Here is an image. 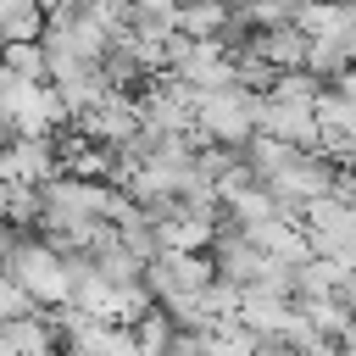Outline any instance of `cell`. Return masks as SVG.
<instances>
[{"mask_svg":"<svg viewBox=\"0 0 356 356\" xmlns=\"http://www.w3.org/2000/svg\"><path fill=\"white\" fill-rule=\"evenodd\" d=\"M256 134H273V139H284V145H295V150L323 145L317 100H278V95H267V100H261V122H256Z\"/></svg>","mask_w":356,"mask_h":356,"instance_id":"277c9868","label":"cell"},{"mask_svg":"<svg viewBox=\"0 0 356 356\" xmlns=\"http://www.w3.org/2000/svg\"><path fill=\"white\" fill-rule=\"evenodd\" d=\"M250 56H261L273 72H295V67L312 61V33L284 17V22H273V28H261V33L250 39Z\"/></svg>","mask_w":356,"mask_h":356,"instance_id":"5b68a950","label":"cell"},{"mask_svg":"<svg viewBox=\"0 0 356 356\" xmlns=\"http://www.w3.org/2000/svg\"><path fill=\"white\" fill-rule=\"evenodd\" d=\"M0 312H6V323H22V317H39L44 306L33 300V289H22L17 278H6V295H0Z\"/></svg>","mask_w":356,"mask_h":356,"instance_id":"52a82bcc","label":"cell"},{"mask_svg":"<svg viewBox=\"0 0 356 356\" xmlns=\"http://www.w3.org/2000/svg\"><path fill=\"white\" fill-rule=\"evenodd\" d=\"M234 28L228 0H178V33L184 39H222Z\"/></svg>","mask_w":356,"mask_h":356,"instance_id":"8992f818","label":"cell"},{"mask_svg":"<svg viewBox=\"0 0 356 356\" xmlns=\"http://www.w3.org/2000/svg\"><path fill=\"white\" fill-rule=\"evenodd\" d=\"M284 6H295V11H306V6H323V0H284Z\"/></svg>","mask_w":356,"mask_h":356,"instance_id":"ba28073f","label":"cell"},{"mask_svg":"<svg viewBox=\"0 0 356 356\" xmlns=\"http://www.w3.org/2000/svg\"><path fill=\"white\" fill-rule=\"evenodd\" d=\"M145 284H150L156 306H178V300H195L200 289H211L217 284V267L200 250H161L145 267Z\"/></svg>","mask_w":356,"mask_h":356,"instance_id":"3957f363","label":"cell"},{"mask_svg":"<svg viewBox=\"0 0 356 356\" xmlns=\"http://www.w3.org/2000/svg\"><path fill=\"white\" fill-rule=\"evenodd\" d=\"M6 278H17L22 289H33L39 306H67L72 300V267L67 256L39 234V239H11L6 250Z\"/></svg>","mask_w":356,"mask_h":356,"instance_id":"6da1fadb","label":"cell"},{"mask_svg":"<svg viewBox=\"0 0 356 356\" xmlns=\"http://www.w3.org/2000/svg\"><path fill=\"white\" fill-rule=\"evenodd\" d=\"M256 122H261V95L250 83H234V89H206L195 100V134L200 139H217V145H250L256 139Z\"/></svg>","mask_w":356,"mask_h":356,"instance_id":"7a4b0ae2","label":"cell"}]
</instances>
